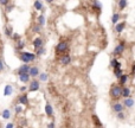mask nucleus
<instances>
[{"instance_id": "obj_32", "label": "nucleus", "mask_w": 135, "mask_h": 128, "mask_svg": "<svg viewBox=\"0 0 135 128\" xmlns=\"http://www.w3.org/2000/svg\"><path fill=\"white\" fill-rule=\"evenodd\" d=\"M24 106H22V104H19V103H17L14 106V113H15V115H19V114H22L23 112H24V108H23Z\"/></svg>"}, {"instance_id": "obj_7", "label": "nucleus", "mask_w": 135, "mask_h": 128, "mask_svg": "<svg viewBox=\"0 0 135 128\" xmlns=\"http://www.w3.org/2000/svg\"><path fill=\"white\" fill-rule=\"evenodd\" d=\"M58 62L61 64L62 67H66V65H70L71 62H72V57L71 55L68 52V53H64V55H62L58 57Z\"/></svg>"}, {"instance_id": "obj_9", "label": "nucleus", "mask_w": 135, "mask_h": 128, "mask_svg": "<svg viewBox=\"0 0 135 128\" xmlns=\"http://www.w3.org/2000/svg\"><path fill=\"white\" fill-rule=\"evenodd\" d=\"M44 44H45V42H44V38L42 36H37L32 39V46H33L34 50H37V49H39V48H42V46H44Z\"/></svg>"}, {"instance_id": "obj_1", "label": "nucleus", "mask_w": 135, "mask_h": 128, "mask_svg": "<svg viewBox=\"0 0 135 128\" xmlns=\"http://www.w3.org/2000/svg\"><path fill=\"white\" fill-rule=\"evenodd\" d=\"M69 50H70V42L66 39H61L55 46V55L59 57L64 53H68Z\"/></svg>"}, {"instance_id": "obj_34", "label": "nucleus", "mask_w": 135, "mask_h": 128, "mask_svg": "<svg viewBox=\"0 0 135 128\" xmlns=\"http://www.w3.org/2000/svg\"><path fill=\"white\" fill-rule=\"evenodd\" d=\"M113 74H114V76L116 77V78H120L121 75L123 74L122 68H119V69H113Z\"/></svg>"}, {"instance_id": "obj_43", "label": "nucleus", "mask_w": 135, "mask_h": 128, "mask_svg": "<svg viewBox=\"0 0 135 128\" xmlns=\"http://www.w3.org/2000/svg\"><path fill=\"white\" fill-rule=\"evenodd\" d=\"M45 3L46 4H53L55 3V0H45Z\"/></svg>"}, {"instance_id": "obj_28", "label": "nucleus", "mask_w": 135, "mask_h": 128, "mask_svg": "<svg viewBox=\"0 0 135 128\" xmlns=\"http://www.w3.org/2000/svg\"><path fill=\"white\" fill-rule=\"evenodd\" d=\"M33 8L36 10V11H43V8H44L43 3H42L40 0H34V3H33Z\"/></svg>"}, {"instance_id": "obj_18", "label": "nucleus", "mask_w": 135, "mask_h": 128, "mask_svg": "<svg viewBox=\"0 0 135 128\" xmlns=\"http://www.w3.org/2000/svg\"><path fill=\"white\" fill-rule=\"evenodd\" d=\"M13 33H14V31H13V26L11 24H7L4 26V34H5L7 38H11Z\"/></svg>"}, {"instance_id": "obj_29", "label": "nucleus", "mask_w": 135, "mask_h": 128, "mask_svg": "<svg viewBox=\"0 0 135 128\" xmlns=\"http://www.w3.org/2000/svg\"><path fill=\"white\" fill-rule=\"evenodd\" d=\"M127 6H128V0H119V3H117V7H119L120 11H123Z\"/></svg>"}, {"instance_id": "obj_23", "label": "nucleus", "mask_w": 135, "mask_h": 128, "mask_svg": "<svg viewBox=\"0 0 135 128\" xmlns=\"http://www.w3.org/2000/svg\"><path fill=\"white\" fill-rule=\"evenodd\" d=\"M91 120H92V123H94L95 127H103V123L101 122L100 117H98L96 114H92L91 115Z\"/></svg>"}, {"instance_id": "obj_24", "label": "nucleus", "mask_w": 135, "mask_h": 128, "mask_svg": "<svg viewBox=\"0 0 135 128\" xmlns=\"http://www.w3.org/2000/svg\"><path fill=\"white\" fill-rule=\"evenodd\" d=\"M1 117H3L4 120H11V117H12V112H11V109H8V108L4 109L3 112H1Z\"/></svg>"}, {"instance_id": "obj_26", "label": "nucleus", "mask_w": 135, "mask_h": 128, "mask_svg": "<svg viewBox=\"0 0 135 128\" xmlns=\"http://www.w3.org/2000/svg\"><path fill=\"white\" fill-rule=\"evenodd\" d=\"M121 19V14L119 12H115L113 13V15H111V24L113 25H116L119 21H120Z\"/></svg>"}, {"instance_id": "obj_31", "label": "nucleus", "mask_w": 135, "mask_h": 128, "mask_svg": "<svg viewBox=\"0 0 135 128\" xmlns=\"http://www.w3.org/2000/svg\"><path fill=\"white\" fill-rule=\"evenodd\" d=\"M34 53L37 55V57H42V56H44L46 53V48L45 46H42V48H39V49L34 50Z\"/></svg>"}, {"instance_id": "obj_40", "label": "nucleus", "mask_w": 135, "mask_h": 128, "mask_svg": "<svg viewBox=\"0 0 135 128\" xmlns=\"http://www.w3.org/2000/svg\"><path fill=\"white\" fill-rule=\"evenodd\" d=\"M46 128H56L55 121H50L49 123H47V126H46Z\"/></svg>"}, {"instance_id": "obj_30", "label": "nucleus", "mask_w": 135, "mask_h": 128, "mask_svg": "<svg viewBox=\"0 0 135 128\" xmlns=\"http://www.w3.org/2000/svg\"><path fill=\"white\" fill-rule=\"evenodd\" d=\"M92 7L95 10H97V12L102 11V4L100 0H92Z\"/></svg>"}, {"instance_id": "obj_35", "label": "nucleus", "mask_w": 135, "mask_h": 128, "mask_svg": "<svg viewBox=\"0 0 135 128\" xmlns=\"http://www.w3.org/2000/svg\"><path fill=\"white\" fill-rule=\"evenodd\" d=\"M116 119L120 120V121H124V120L127 119L126 113H124V112H120V113H117L116 114Z\"/></svg>"}, {"instance_id": "obj_15", "label": "nucleus", "mask_w": 135, "mask_h": 128, "mask_svg": "<svg viewBox=\"0 0 135 128\" xmlns=\"http://www.w3.org/2000/svg\"><path fill=\"white\" fill-rule=\"evenodd\" d=\"M109 67L111 69H119V68H122V63L117 59V57H113L109 62Z\"/></svg>"}, {"instance_id": "obj_38", "label": "nucleus", "mask_w": 135, "mask_h": 128, "mask_svg": "<svg viewBox=\"0 0 135 128\" xmlns=\"http://www.w3.org/2000/svg\"><path fill=\"white\" fill-rule=\"evenodd\" d=\"M19 92L20 93H26L27 92V85H22V87H20V88H19Z\"/></svg>"}, {"instance_id": "obj_21", "label": "nucleus", "mask_w": 135, "mask_h": 128, "mask_svg": "<svg viewBox=\"0 0 135 128\" xmlns=\"http://www.w3.org/2000/svg\"><path fill=\"white\" fill-rule=\"evenodd\" d=\"M132 89L129 88L128 85H124L122 87V97L123 98H127V97H132Z\"/></svg>"}, {"instance_id": "obj_20", "label": "nucleus", "mask_w": 135, "mask_h": 128, "mask_svg": "<svg viewBox=\"0 0 135 128\" xmlns=\"http://www.w3.org/2000/svg\"><path fill=\"white\" fill-rule=\"evenodd\" d=\"M14 93V87L12 84H6L4 88V96H11Z\"/></svg>"}, {"instance_id": "obj_16", "label": "nucleus", "mask_w": 135, "mask_h": 128, "mask_svg": "<svg viewBox=\"0 0 135 128\" xmlns=\"http://www.w3.org/2000/svg\"><path fill=\"white\" fill-rule=\"evenodd\" d=\"M128 81H129V74H124V72L121 75L120 78H117V83H119L121 87H124V85H127Z\"/></svg>"}, {"instance_id": "obj_17", "label": "nucleus", "mask_w": 135, "mask_h": 128, "mask_svg": "<svg viewBox=\"0 0 135 128\" xmlns=\"http://www.w3.org/2000/svg\"><path fill=\"white\" fill-rule=\"evenodd\" d=\"M122 103H123V106H124V108L130 109V108H133V107L135 106V100L133 97H127V98H123Z\"/></svg>"}, {"instance_id": "obj_41", "label": "nucleus", "mask_w": 135, "mask_h": 128, "mask_svg": "<svg viewBox=\"0 0 135 128\" xmlns=\"http://www.w3.org/2000/svg\"><path fill=\"white\" fill-rule=\"evenodd\" d=\"M130 75H132V76H135V63L132 64V68H130Z\"/></svg>"}, {"instance_id": "obj_39", "label": "nucleus", "mask_w": 135, "mask_h": 128, "mask_svg": "<svg viewBox=\"0 0 135 128\" xmlns=\"http://www.w3.org/2000/svg\"><path fill=\"white\" fill-rule=\"evenodd\" d=\"M9 1H11V0H0V5H1V6H7L9 4Z\"/></svg>"}, {"instance_id": "obj_37", "label": "nucleus", "mask_w": 135, "mask_h": 128, "mask_svg": "<svg viewBox=\"0 0 135 128\" xmlns=\"http://www.w3.org/2000/svg\"><path fill=\"white\" fill-rule=\"evenodd\" d=\"M5 67H6V64H5V62H4L3 58L0 57V74L5 70Z\"/></svg>"}, {"instance_id": "obj_19", "label": "nucleus", "mask_w": 135, "mask_h": 128, "mask_svg": "<svg viewBox=\"0 0 135 128\" xmlns=\"http://www.w3.org/2000/svg\"><path fill=\"white\" fill-rule=\"evenodd\" d=\"M19 81H20V83H24V84H28L30 83V81L32 78H31L30 74H23V75H19L18 76Z\"/></svg>"}, {"instance_id": "obj_8", "label": "nucleus", "mask_w": 135, "mask_h": 128, "mask_svg": "<svg viewBox=\"0 0 135 128\" xmlns=\"http://www.w3.org/2000/svg\"><path fill=\"white\" fill-rule=\"evenodd\" d=\"M17 102L19 104H22V106H28L30 104V100H28V95L27 93H22V94H19L17 96Z\"/></svg>"}, {"instance_id": "obj_25", "label": "nucleus", "mask_w": 135, "mask_h": 128, "mask_svg": "<svg viewBox=\"0 0 135 128\" xmlns=\"http://www.w3.org/2000/svg\"><path fill=\"white\" fill-rule=\"evenodd\" d=\"M38 81H39L40 83L47 82V81H49V74L47 72H40L39 76H38Z\"/></svg>"}, {"instance_id": "obj_6", "label": "nucleus", "mask_w": 135, "mask_h": 128, "mask_svg": "<svg viewBox=\"0 0 135 128\" xmlns=\"http://www.w3.org/2000/svg\"><path fill=\"white\" fill-rule=\"evenodd\" d=\"M110 108H111V112L115 114L120 113V112H124V106H123L122 102H120V101H113L110 103Z\"/></svg>"}, {"instance_id": "obj_13", "label": "nucleus", "mask_w": 135, "mask_h": 128, "mask_svg": "<svg viewBox=\"0 0 135 128\" xmlns=\"http://www.w3.org/2000/svg\"><path fill=\"white\" fill-rule=\"evenodd\" d=\"M44 112H45V115L47 116L49 119L53 117V107H52V104L50 103V102H46V103H45V107H44Z\"/></svg>"}, {"instance_id": "obj_42", "label": "nucleus", "mask_w": 135, "mask_h": 128, "mask_svg": "<svg viewBox=\"0 0 135 128\" xmlns=\"http://www.w3.org/2000/svg\"><path fill=\"white\" fill-rule=\"evenodd\" d=\"M5 128H14V123H13V122H8Z\"/></svg>"}, {"instance_id": "obj_5", "label": "nucleus", "mask_w": 135, "mask_h": 128, "mask_svg": "<svg viewBox=\"0 0 135 128\" xmlns=\"http://www.w3.org/2000/svg\"><path fill=\"white\" fill-rule=\"evenodd\" d=\"M40 89V82L38 81V78H32L30 81V83L27 84V92L28 93H36Z\"/></svg>"}, {"instance_id": "obj_36", "label": "nucleus", "mask_w": 135, "mask_h": 128, "mask_svg": "<svg viewBox=\"0 0 135 128\" xmlns=\"http://www.w3.org/2000/svg\"><path fill=\"white\" fill-rule=\"evenodd\" d=\"M13 10H14V6H13L12 4H8L7 6H5V13H7V14H8V13L12 12Z\"/></svg>"}, {"instance_id": "obj_4", "label": "nucleus", "mask_w": 135, "mask_h": 128, "mask_svg": "<svg viewBox=\"0 0 135 128\" xmlns=\"http://www.w3.org/2000/svg\"><path fill=\"white\" fill-rule=\"evenodd\" d=\"M126 49H127V43L124 40H121L120 43H117L115 45V48L111 51V55H113V57H120V56H122L124 53Z\"/></svg>"}, {"instance_id": "obj_44", "label": "nucleus", "mask_w": 135, "mask_h": 128, "mask_svg": "<svg viewBox=\"0 0 135 128\" xmlns=\"http://www.w3.org/2000/svg\"><path fill=\"white\" fill-rule=\"evenodd\" d=\"M95 128H103V127H95Z\"/></svg>"}, {"instance_id": "obj_11", "label": "nucleus", "mask_w": 135, "mask_h": 128, "mask_svg": "<svg viewBox=\"0 0 135 128\" xmlns=\"http://www.w3.org/2000/svg\"><path fill=\"white\" fill-rule=\"evenodd\" d=\"M126 26H127L126 21H119L116 25H114V31H115L117 34H121L123 31L126 30Z\"/></svg>"}, {"instance_id": "obj_10", "label": "nucleus", "mask_w": 135, "mask_h": 128, "mask_svg": "<svg viewBox=\"0 0 135 128\" xmlns=\"http://www.w3.org/2000/svg\"><path fill=\"white\" fill-rule=\"evenodd\" d=\"M30 69H31V65L30 64H20L18 67V69L15 70V74H17V76H19V75H23V74H28L30 72Z\"/></svg>"}, {"instance_id": "obj_33", "label": "nucleus", "mask_w": 135, "mask_h": 128, "mask_svg": "<svg viewBox=\"0 0 135 128\" xmlns=\"http://www.w3.org/2000/svg\"><path fill=\"white\" fill-rule=\"evenodd\" d=\"M20 39H23V38H22V36H20V33H18V32H14V33L12 34V37H11V40H12L13 43L19 42Z\"/></svg>"}, {"instance_id": "obj_3", "label": "nucleus", "mask_w": 135, "mask_h": 128, "mask_svg": "<svg viewBox=\"0 0 135 128\" xmlns=\"http://www.w3.org/2000/svg\"><path fill=\"white\" fill-rule=\"evenodd\" d=\"M109 96L111 101H119L122 97V87L119 83H113L109 88Z\"/></svg>"}, {"instance_id": "obj_14", "label": "nucleus", "mask_w": 135, "mask_h": 128, "mask_svg": "<svg viewBox=\"0 0 135 128\" xmlns=\"http://www.w3.org/2000/svg\"><path fill=\"white\" fill-rule=\"evenodd\" d=\"M26 48V42L23 39H20L19 42L14 43V50L15 52H20V51H24V49Z\"/></svg>"}, {"instance_id": "obj_2", "label": "nucleus", "mask_w": 135, "mask_h": 128, "mask_svg": "<svg viewBox=\"0 0 135 128\" xmlns=\"http://www.w3.org/2000/svg\"><path fill=\"white\" fill-rule=\"evenodd\" d=\"M17 56H18V58L20 59V62H23V63L25 64H30V63H33V62H36V59H37V55L34 53V52L32 51H20V52H17Z\"/></svg>"}, {"instance_id": "obj_27", "label": "nucleus", "mask_w": 135, "mask_h": 128, "mask_svg": "<svg viewBox=\"0 0 135 128\" xmlns=\"http://www.w3.org/2000/svg\"><path fill=\"white\" fill-rule=\"evenodd\" d=\"M37 24H39L42 28H44L45 26V24H46V19H45V15L44 14H39L37 17V21H36Z\"/></svg>"}, {"instance_id": "obj_22", "label": "nucleus", "mask_w": 135, "mask_h": 128, "mask_svg": "<svg viewBox=\"0 0 135 128\" xmlns=\"http://www.w3.org/2000/svg\"><path fill=\"white\" fill-rule=\"evenodd\" d=\"M31 31L33 32V33H36V34H42V32H43V28L40 26L39 24H37V23H34L32 26H31Z\"/></svg>"}, {"instance_id": "obj_12", "label": "nucleus", "mask_w": 135, "mask_h": 128, "mask_svg": "<svg viewBox=\"0 0 135 128\" xmlns=\"http://www.w3.org/2000/svg\"><path fill=\"white\" fill-rule=\"evenodd\" d=\"M40 72H42V71H40V68L38 67V65H32L28 74H30L31 78H38V76H39Z\"/></svg>"}]
</instances>
